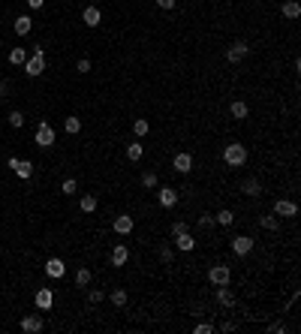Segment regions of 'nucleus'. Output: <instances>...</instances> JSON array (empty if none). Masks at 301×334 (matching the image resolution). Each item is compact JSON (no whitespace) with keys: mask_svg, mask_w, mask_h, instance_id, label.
<instances>
[{"mask_svg":"<svg viewBox=\"0 0 301 334\" xmlns=\"http://www.w3.org/2000/svg\"><path fill=\"white\" fill-rule=\"evenodd\" d=\"M42 328H45L42 313H30V316H24V319H21V331L24 334H40Z\"/></svg>","mask_w":301,"mask_h":334,"instance_id":"obj_6","label":"nucleus"},{"mask_svg":"<svg viewBox=\"0 0 301 334\" xmlns=\"http://www.w3.org/2000/svg\"><path fill=\"white\" fill-rule=\"evenodd\" d=\"M274 214H277V217H295V214H298V205L289 202V199H277V202H274Z\"/></svg>","mask_w":301,"mask_h":334,"instance_id":"obj_15","label":"nucleus"},{"mask_svg":"<svg viewBox=\"0 0 301 334\" xmlns=\"http://www.w3.org/2000/svg\"><path fill=\"white\" fill-rule=\"evenodd\" d=\"M24 60H27V48H12L9 51V63L12 66H21Z\"/></svg>","mask_w":301,"mask_h":334,"instance_id":"obj_28","label":"nucleus"},{"mask_svg":"<svg viewBox=\"0 0 301 334\" xmlns=\"http://www.w3.org/2000/svg\"><path fill=\"white\" fill-rule=\"evenodd\" d=\"M259 226H262V229H268V232H277L280 229V220H277V214H268V217H259Z\"/></svg>","mask_w":301,"mask_h":334,"instance_id":"obj_25","label":"nucleus"},{"mask_svg":"<svg viewBox=\"0 0 301 334\" xmlns=\"http://www.w3.org/2000/svg\"><path fill=\"white\" fill-rule=\"evenodd\" d=\"M157 184H160V178H157V172H145V175H141V187H145V190H154Z\"/></svg>","mask_w":301,"mask_h":334,"instance_id":"obj_31","label":"nucleus"},{"mask_svg":"<svg viewBox=\"0 0 301 334\" xmlns=\"http://www.w3.org/2000/svg\"><path fill=\"white\" fill-rule=\"evenodd\" d=\"M199 226H202V229H208V226H214V217H211V214H202V217H199Z\"/></svg>","mask_w":301,"mask_h":334,"instance_id":"obj_39","label":"nucleus"},{"mask_svg":"<svg viewBox=\"0 0 301 334\" xmlns=\"http://www.w3.org/2000/svg\"><path fill=\"white\" fill-rule=\"evenodd\" d=\"M0 280H3V277H0Z\"/></svg>","mask_w":301,"mask_h":334,"instance_id":"obj_45","label":"nucleus"},{"mask_svg":"<svg viewBox=\"0 0 301 334\" xmlns=\"http://www.w3.org/2000/svg\"><path fill=\"white\" fill-rule=\"evenodd\" d=\"M81 19H84V24H87V27H100V21H102V12H100L97 6H87V9L81 12Z\"/></svg>","mask_w":301,"mask_h":334,"instance_id":"obj_19","label":"nucleus"},{"mask_svg":"<svg viewBox=\"0 0 301 334\" xmlns=\"http://www.w3.org/2000/svg\"><path fill=\"white\" fill-rule=\"evenodd\" d=\"M76 286H79V289L91 286V268H79V271H76Z\"/></svg>","mask_w":301,"mask_h":334,"instance_id":"obj_30","label":"nucleus"},{"mask_svg":"<svg viewBox=\"0 0 301 334\" xmlns=\"http://www.w3.org/2000/svg\"><path fill=\"white\" fill-rule=\"evenodd\" d=\"M6 120H9V127H15V130H21V127H24V115H21V112H9Z\"/></svg>","mask_w":301,"mask_h":334,"instance_id":"obj_33","label":"nucleus"},{"mask_svg":"<svg viewBox=\"0 0 301 334\" xmlns=\"http://www.w3.org/2000/svg\"><path fill=\"white\" fill-rule=\"evenodd\" d=\"M6 94H9V81H0V99H6Z\"/></svg>","mask_w":301,"mask_h":334,"instance_id":"obj_43","label":"nucleus"},{"mask_svg":"<svg viewBox=\"0 0 301 334\" xmlns=\"http://www.w3.org/2000/svg\"><path fill=\"white\" fill-rule=\"evenodd\" d=\"M172 169L178 172V175H187V172H193V157H190L187 151L175 154V160H172Z\"/></svg>","mask_w":301,"mask_h":334,"instance_id":"obj_13","label":"nucleus"},{"mask_svg":"<svg viewBox=\"0 0 301 334\" xmlns=\"http://www.w3.org/2000/svg\"><path fill=\"white\" fill-rule=\"evenodd\" d=\"M102 298H105V295H102L100 289H91V292H87V301H91V304H100Z\"/></svg>","mask_w":301,"mask_h":334,"instance_id":"obj_37","label":"nucleus"},{"mask_svg":"<svg viewBox=\"0 0 301 334\" xmlns=\"http://www.w3.org/2000/svg\"><path fill=\"white\" fill-rule=\"evenodd\" d=\"M133 133H136V138L148 136V133H151V124H148L145 118H139V120H133Z\"/></svg>","mask_w":301,"mask_h":334,"instance_id":"obj_29","label":"nucleus"},{"mask_svg":"<svg viewBox=\"0 0 301 334\" xmlns=\"http://www.w3.org/2000/svg\"><path fill=\"white\" fill-rule=\"evenodd\" d=\"M97 205H100V199L94 196V193H91V196H81V202H79V208L84 211V214H94V211H97Z\"/></svg>","mask_w":301,"mask_h":334,"instance_id":"obj_22","label":"nucleus"},{"mask_svg":"<svg viewBox=\"0 0 301 334\" xmlns=\"http://www.w3.org/2000/svg\"><path fill=\"white\" fill-rule=\"evenodd\" d=\"M229 247H232L235 256H247V253L253 250V238H250V235H238V238H232V244H229Z\"/></svg>","mask_w":301,"mask_h":334,"instance_id":"obj_9","label":"nucleus"},{"mask_svg":"<svg viewBox=\"0 0 301 334\" xmlns=\"http://www.w3.org/2000/svg\"><path fill=\"white\" fill-rule=\"evenodd\" d=\"M76 69H79V73H91V60H87V58H81Z\"/></svg>","mask_w":301,"mask_h":334,"instance_id":"obj_40","label":"nucleus"},{"mask_svg":"<svg viewBox=\"0 0 301 334\" xmlns=\"http://www.w3.org/2000/svg\"><path fill=\"white\" fill-rule=\"evenodd\" d=\"M127 259H130V250H127V244H115V250H112L109 262H112L115 268H123V265H127Z\"/></svg>","mask_w":301,"mask_h":334,"instance_id":"obj_14","label":"nucleus"},{"mask_svg":"<svg viewBox=\"0 0 301 334\" xmlns=\"http://www.w3.org/2000/svg\"><path fill=\"white\" fill-rule=\"evenodd\" d=\"M21 66H24V76H30V79L42 76V73H45V48L37 45V48H33V55H27V60H24Z\"/></svg>","mask_w":301,"mask_h":334,"instance_id":"obj_1","label":"nucleus"},{"mask_svg":"<svg viewBox=\"0 0 301 334\" xmlns=\"http://www.w3.org/2000/svg\"><path fill=\"white\" fill-rule=\"evenodd\" d=\"M229 112H232V118H238V120H244V118H247V112H250V109H247V102H241V99H235L232 105H229Z\"/></svg>","mask_w":301,"mask_h":334,"instance_id":"obj_26","label":"nucleus"},{"mask_svg":"<svg viewBox=\"0 0 301 334\" xmlns=\"http://www.w3.org/2000/svg\"><path fill=\"white\" fill-rule=\"evenodd\" d=\"M247 51H250V45H247L244 39H238V42H232V45L226 48V60H229V63H238V60L247 55Z\"/></svg>","mask_w":301,"mask_h":334,"instance_id":"obj_11","label":"nucleus"},{"mask_svg":"<svg viewBox=\"0 0 301 334\" xmlns=\"http://www.w3.org/2000/svg\"><path fill=\"white\" fill-rule=\"evenodd\" d=\"M33 142H37L40 148H51V145H55V130H51V124L40 120V127H37V136H33Z\"/></svg>","mask_w":301,"mask_h":334,"instance_id":"obj_4","label":"nucleus"},{"mask_svg":"<svg viewBox=\"0 0 301 334\" xmlns=\"http://www.w3.org/2000/svg\"><path fill=\"white\" fill-rule=\"evenodd\" d=\"M223 163H226L229 169H241V166L247 163V148H244L241 142L226 145V148H223Z\"/></svg>","mask_w":301,"mask_h":334,"instance_id":"obj_2","label":"nucleus"},{"mask_svg":"<svg viewBox=\"0 0 301 334\" xmlns=\"http://www.w3.org/2000/svg\"><path fill=\"white\" fill-rule=\"evenodd\" d=\"M127 157H130L133 163H139L141 157H145V145H141V142H133V145H127Z\"/></svg>","mask_w":301,"mask_h":334,"instance_id":"obj_24","label":"nucleus"},{"mask_svg":"<svg viewBox=\"0 0 301 334\" xmlns=\"http://www.w3.org/2000/svg\"><path fill=\"white\" fill-rule=\"evenodd\" d=\"M214 223H220V226H232V223H235V214H232L229 208H220L217 214H214Z\"/></svg>","mask_w":301,"mask_h":334,"instance_id":"obj_23","label":"nucleus"},{"mask_svg":"<svg viewBox=\"0 0 301 334\" xmlns=\"http://www.w3.org/2000/svg\"><path fill=\"white\" fill-rule=\"evenodd\" d=\"M160 259L166 262V265H172V259H175V250H172V247H166V244H163V247H160Z\"/></svg>","mask_w":301,"mask_h":334,"instance_id":"obj_35","label":"nucleus"},{"mask_svg":"<svg viewBox=\"0 0 301 334\" xmlns=\"http://www.w3.org/2000/svg\"><path fill=\"white\" fill-rule=\"evenodd\" d=\"M160 9H175V0H154Z\"/></svg>","mask_w":301,"mask_h":334,"instance_id":"obj_41","label":"nucleus"},{"mask_svg":"<svg viewBox=\"0 0 301 334\" xmlns=\"http://www.w3.org/2000/svg\"><path fill=\"white\" fill-rule=\"evenodd\" d=\"M109 298H112V304H115V307H127V289H115Z\"/></svg>","mask_w":301,"mask_h":334,"instance_id":"obj_32","label":"nucleus"},{"mask_svg":"<svg viewBox=\"0 0 301 334\" xmlns=\"http://www.w3.org/2000/svg\"><path fill=\"white\" fill-rule=\"evenodd\" d=\"M208 280L214 286H226L229 280H232V268H229V265H211L208 268Z\"/></svg>","mask_w":301,"mask_h":334,"instance_id":"obj_3","label":"nucleus"},{"mask_svg":"<svg viewBox=\"0 0 301 334\" xmlns=\"http://www.w3.org/2000/svg\"><path fill=\"white\" fill-rule=\"evenodd\" d=\"M157 202H160V208H175L178 205V190L175 187H160L157 190Z\"/></svg>","mask_w":301,"mask_h":334,"instance_id":"obj_7","label":"nucleus"},{"mask_svg":"<svg viewBox=\"0 0 301 334\" xmlns=\"http://www.w3.org/2000/svg\"><path fill=\"white\" fill-rule=\"evenodd\" d=\"M0 48H3V39H0Z\"/></svg>","mask_w":301,"mask_h":334,"instance_id":"obj_44","label":"nucleus"},{"mask_svg":"<svg viewBox=\"0 0 301 334\" xmlns=\"http://www.w3.org/2000/svg\"><path fill=\"white\" fill-rule=\"evenodd\" d=\"M217 301H220L223 307H232V304H235V295L229 292V283H226V286H217Z\"/></svg>","mask_w":301,"mask_h":334,"instance_id":"obj_21","label":"nucleus"},{"mask_svg":"<svg viewBox=\"0 0 301 334\" xmlns=\"http://www.w3.org/2000/svg\"><path fill=\"white\" fill-rule=\"evenodd\" d=\"M24 3H27L30 9H42V3H45V0H24Z\"/></svg>","mask_w":301,"mask_h":334,"instance_id":"obj_42","label":"nucleus"},{"mask_svg":"<svg viewBox=\"0 0 301 334\" xmlns=\"http://www.w3.org/2000/svg\"><path fill=\"white\" fill-rule=\"evenodd\" d=\"M76 190H79V181H76V178H66V181L60 184V193H66V196H73Z\"/></svg>","mask_w":301,"mask_h":334,"instance_id":"obj_34","label":"nucleus"},{"mask_svg":"<svg viewBox=\"0 0 301 334\" xmlns=\"http://www.w3.org/2000/svg\"><path fill=\"white\" fill-rule=\"evenodd\" d=\"M175 247L190 253V250H196V238H193L190 232H181V235H175Z\"/></svg>","mask_w":301,"mask_h":334,"instance_id":"obj_17","label":"nucleus"},{"mask_svg":"<svg viewBox=\"0 0 301 334\" xmlns=\"http://www.w3.org/2000/svg\"><path fill=\"white\" fill-rule=\"evenodd\" d=\"M63 130H66L69 136H76V133H81V120H79L76 115H69V118L63 120Z\"/></svg>","mask_w":301,"mask_h":334,"instance_id":"obj_27","label":"nucleus"},{"mask_svg":"<svg viewBox=\"0 0 301 334\" xmlns=\"http://www.w3.org/2000/svg\"><path fill=\"white\" fill-rule=\"evenodd\" d=\"M280 12H283V19H289V21H295L298 15H301V3H298V0H283V6H280Z\"/></svg>","mask_w":301,"mask_h":334,"instance_id":"obj_16","label":"nucleus"},{"mask_svg":"<svg viewBox=\"0 0 301 334\" xmlns=\"http://www.w3.org/2000/svg\"><path fill=\"white\" fill-rule=\"evenodd\" d=\"M169 232H172V235H181V232H187V223H184V220H175Z\"/></svg>","mask_w":301,"mask_h":334,"instance_id":"obj_36","label":"nucleus"},{"mask_svg":"<svg viewBox=\"0 0 301 334\" xmlns=\"http://www.w3.org/2000/svg\"><path fill=\"white\" fill-rule=\"evenodd\" d=\"M193 331H196V334H208V331H214V325H211V322H199Z\"/></svg>","mask_w":301,"mask_h":334,"instance_id":"obj_38","label":"nucleus"},{"mask_svg":"<svg viewBox=\"0 0 301 334\" xmlns=\"http://www.w3.org/2000/svg\"><path fill=\"white\" fill-rule=\"evenodd\" d=\"M33 304H37L42 313H48L51 307H55V292H51V289H40L37 295H33Z\"/></svg>","mask_w":301,"mask_h":334,"instance_id":"obj_10","label":"nucleus"},{"mask_svg":"<svg viewBox=\"0 0 301 334\" xmlns=\"http://www.w3.org/2000/svg\"><path fill=\"white\" fill-rule=\"evenodd\" d=\"M12 30L19 33V37H27V33L33 30V19H30V15H19V19H15V24H12Z\"/></svg>","mask_w":301,"mask_h":334,"instance_id":"obj_18","label":"nucleus"},{"mask_svg":"<svg viewBox=\"0 0 301 334\" xmlns=\"http://www.w3.org/2000/svg\"><path fill=\"white\" fill-rule=\"evenodd\" d=\"M45 274H48L51 280H60V277L66 274V262H63V259H58V256H51V259L45 262Z\"/></svg>","mask_w":301,"mask_h":334,"instance_id":"obj_12","label":"nucleus"},{"mask_svg":"<svg viewBox=\"0 0 301 334\" xmlns=\"http://www.w3.org/2000/svg\"><path fill=\"white\" fill-rule=\"evenodd\" d=\"M241 193H244V196H259V193H262L259 178H244L241 181Z\"/></svg>","mask_w":301,"mask_h":334,"instance_id":"obj_20","label":"nucleus"},{"mask_svg":"<svg viewBox=\"0 0 301 334\" xmlns=\"http://www.w3.org/2000/svg\"><path fill=\"white\" fill-rule=\"evenodd\" d=\"M133 226H136V220H133L130 214H118V217L112 220L115 235H130V232H133Z\"/></svg>","mask_w":301,"mask_h":334,"instance_id":"obj_8","label":"nucleus"},{"mask_svg":"<svg viewBox=\"0 0 301 334\" xmlns=\"http://www.w3.org/2000/svg\"><path fill=\"white\" fill-rule=\"evenodd\" d=\"M9 169L19 175L21 181H27L30 175H33V163H30V160H19V157H9Z\"/></svg>","mask_w":301,"mask_h":334,"instance_id":"obj_5","label":"nucleus"}]
</instances>
